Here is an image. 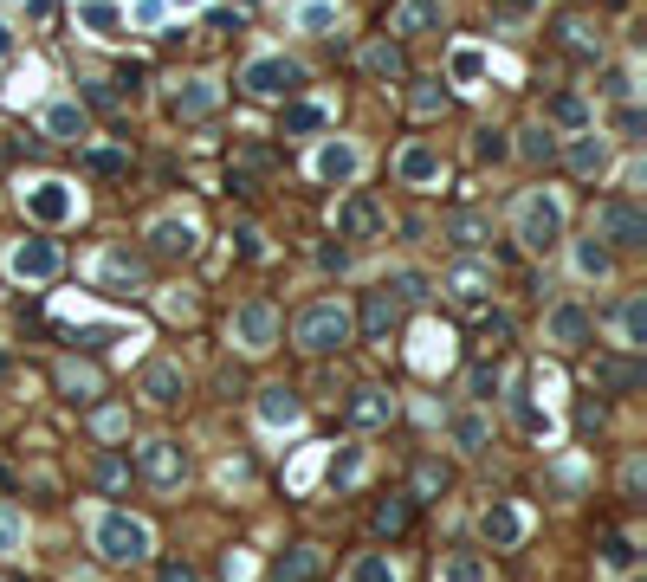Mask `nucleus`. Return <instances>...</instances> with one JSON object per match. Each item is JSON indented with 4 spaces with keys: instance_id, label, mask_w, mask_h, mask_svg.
Segmentation results:
<instances>
[{
    "instance_id": "39448f33",
    "label": "nucleus",
    "mask_w": 647,
    "mask_h": 582,
    "mask_svg": "<svg viewBox=\"0 0 647 582\" xmlns=\"http://www.w3.org/2000/svg\"><path fill=\"white\" fill-rule=\"evenodd\" d=\"M240 85L253 91V97H292L298 85H305V65L285 59V52H266V59H253L240 72Z\"/></svg>"
},
{
    "instance_id": "aec40b11",
    "label": "nucleus",
    "mask_w": 647,
    "mask_h": 582,
    "mask_svg": "<svg viewBox=\"0 0 647 582\" xmlns=\"http://www.w3.org/2000/svg\"><path fill=\"white\" fill-rule=\"evenodd\" d=\"M318 570H324V557H318V550H311V544H298V550H285V557L279 563H272V582H318Z\"/></svg>"
},
{
    "instance_id": "c9c22d12",
    "label": "nucleus",
    "mask_w": 647,
    "mask_h": 582,
    "mask_svg": "<svg viewBox=\"0 0 647 582\" xmlns=\"http://www.w3.org/2000/svg\"><path fill=\"white\" fill-rule=\"evenodd\" d=\"M324 123H330L324 104H292L285 110V136H311V130H324Z\"/></svg>"
},
{
    "instance_id": "052dcab7",
    "label": "nucleus",
    "mask_w": 647,
    "mask_h": 582,
    "mask_svg": "<svg viewBox=\"0 0 647 582\" xmlns=\"http://www.w3.org/2000/svg\"><path fill=\"white\" fill-rule=\"evenodd\" d=\"M641 130H647L641 110H622V136H628V143H641Z\"/></svg>"
},
{
    "instance_id": "a211bd4d",
    "label": "nucleus",
    "mask_w": 647,
    "mask_h": 582,
    "mask_svg": "<svg viewBox=\"0 0 647 582\" xmlns=\"http://www.w3.org/2000/svg\"><path fill=\"white\" fill-rule=\"evenodd\" d=\"M447 291H453V298L466 304V311H486V291H492V272H486V266H473V259H466V266H453V272H447Z\"/></svg>"
},
{
    "instance_id": "5701e85b",
    "label": "nucleus",
    "mask_w": 647,
    "mask_h": 582,
    "mask_svg": "<svg viewBox=\"0 0 647 582\" xmlns=\"http://www.w3.org/2000/svg\"><path fill=\"white\" fill-rule=\"evenodd\" d=\"M602 169H609V143H602L596 130H583L570 143V175H583V182H589V175H602Z\"/></svg>"
},
{
    "instance_id": "7ed1b4c3",
    "label": "nucleus",
    "mask_w": 647,
    "mask_h": 582,
    "mask_svg": "<svg viewBox=\"0 0 647 582\" xmlns=\"http://www.w3.org/2000/svg\"><path fill=\"white\" fill-rule=\"evenodd\" d=\"M518 246L525 253H557L563 246V207L550 194H525L518 201Z\"/></svg>"
},
{
    "instance_id": "bb28decb",
    "label": "nucleus",
    "mask_w": 647,
    "mask_h": 582,
    "mask_svg": "<svg viewBox=\"0 0 647 582\" xmlns=\"http://www.w3.org/2000/svg\"><path fill=\"white\" fill-rule=\"evenodd\" d=\"M214 97H220V91L208 85V78H188V85L175 91V104H169V110H175L182 123H195V117H208V110H214Z\"/></svg>"
},
{
    "instance_id": "ddd939ff",
    "label": "nucleus",
    "mask_w": 647,
    "mask_h": 582,
    "mask_svg": "<svg viewBox=\"0 0 647 582\" xmlns=\"http://www.w3.org/2000/svg\"><path fill=\"white\" fill-rule=\"evenodd\" d=\"M395 175H402V188H434L440 182V149L402 143V149H395Z\"/></svg>"
},
{
    "instance_id": "4468645a",
    "label": "nucleus",
    "mask_w": 647,
    "mask_h": 582,
    "mask_svg": "<svg viewBox=\"0 0 647 582\" xmlns=\"http://www.w3.org/2000/svg\"><path fill=\"white\" fill-rule=\"evenodd\" d=\"M253 408H259V421H266V427H298V421H305V401H298V388H285V382H266Z\"/></svg>"
},
{
    "instance_id": "473e14b6",
    "label": "nucleus",
    "mask_w": 647,
    "mask_h": 582,
    "mask_svg": "<svg viewBox=\"0 0 647 582\" xmlns=\"http://www.w3.org/2000/svg\"><path fill=\"white\" fill-rule=\"evenodd\" d=\"M647 343V298L635 291V298L622 304V350H641Z\"/></svg>"
},
{
    "instance_id": "0e129e2a",
    "label": "nucleus",
    "mask_w": 647,
    "mask_h": 582,
    "mask_svg": "<svg viewBox=\"0 0 647 582\" xmlns=\"http://www.w3.org/2000/svg\"><path fill=\"white\" fill-rule=\"evenodd\" d=\"M505 7H512V13H531V7H538V0H505Z\"/></svg>"
},
{
    "instance_id": "9d476101",
    "label": "nucleus",
    "mask_w": 647,
    "mask_h": 582,
    "mask_svg": "<svg viewBox=\"0 0 647 582\" xmlns=\"http://www.w3.org/2000/svg\"><path fill=\"white\" fill-rule=\"evenodd\" d=\"M136 388H143L156 408H175V401L188 395V376H182V363H169V356H156V363H143V376H136Z\"/></svg>"
},
{
    "instance_id": "bf43d9fd",
    "label": "nucleus",
    "mask_w": 647,
    "mask_h": 582,
    "mask_svg": "<svg viewBox=\"0 0 647 582\" xmlns=\"http://www.w3.org/2000/svg\"><path fill=\"white\" fill-rule=\"evenodd\" d=\"M85 26H98V33H110V26H117V7H104V0H98V7H85Z\"/></svg>"
},
{
    "instance_id": "79ce46f5",
    "label": "nucleus",
    "mask_w": 647,
    "mask_h": 582,
    "mask_svg": "<svg viewBox=\"0 0 647 582\" xmlns=\"http://www.w3.org/2000/svg\"><path fill=\"white\" fill-rule=\"evenodd\" d=\"M395 304H421V298H428V279H421V272H395Z\"/></svg>"
},
{
    "instance_id": "680f3d73",
    "label": "nucleus",
    "mask_w": 647,
    "mask_h": 582,
    "mask_svg": "<svg viewBox=\"0 0 647 582\" xmlns=\"http://www.w3.org/2000/svg\"><path fill=\"white\" fill-rule=\"evenodd\" d=\"M318 266H324V272H343V266H350V253H343V246H324Z\"/></svg>"
},
{
    "instance_id": "72a5a7b5",
    "label": "nucleus",
    "mask_w": 647,
    "mask_h": 582,
    "mask_svg": "<svg viewBox=\"0 0 647 582\" xmlns=\"http://www.w3.org/2000/svg\"><path fill=\"white\" fill-rule=\"evenodd\" d=\"M91 479H98L104 492H123V485H130V460H123V453H98V460H91Z\"/></svg>"
},
{
    "instance_id": "423d86ee",
    "label": "nucleus",
    "mask_w": 647,
    "mask_h": 582,
    "mask_svg": "<svg viewBox=\"0 0 647 582\" xmlns=\"http://www.w3.org/2000/svg\"><path fill=\"white\" fill-rule=\"evenodd\" d=\"M59 266H65V253L52 240H13V253H7V272H13V279H26V285L59 279Z\"/></svg>"
},
{
    "instance_id": "6e6552de",
    "label": "nucleus",
    "mask_w": 647,
    "mask_h": 582,
    "mask_svg": "<svg viewBox=\"0 0 647 582\" xmlns=\"http://www.w3.org/2000/svg\"><path fill=\"white\" fill-rule=\"evenodd\" d=\"M136 473H143L149 485H162V492H169V485H182V479H188V453L175 447V440H149L143 460H136Z\"/></svg>"
},
{
    "instance_id": "de8ad7c7",
    "label": "nucleus",
    "mask_w": 647,
    "mask_h": 582,
    "mask_svg": "<svg viewBox=\"0 0 647 582\" xmlns=\"http://www.w3.org/2000/svg\"><path fill=\"white\" fill-rule=\"evenodd\" d=\"M602 563L609 570H635V544L628 537H602Z\"/></svg>"
},
{
    "instance_id": "a19ab883",
    "label": "nucleus",
    "mask_w": 647,
    "mask_h": 582,
    "mask_svg": "<svg viewBox=\"0 0 647 582\" xmlns=\"http://www.w3.org/2000/svg\"><path fill=\"white\" fill-rule=\"evenodd\" d=\"M415 492H421V498L447 492V466H440V460H421V466H415Z\"/></svg>"
},
{
    "instance_id": "4d7b16f0",
    "label": "nucleus",
    "mask_w": 647,
    "mask_h": 582,
    "mask_svg": "<svg viewBox=\"0 0 647 582\" xmlns=\"http://www.w3.org/2000/svg\"><path fill=\"white\" fill-rule=\"evenodd\" d=\"M473 149H479V162H505V136H499V130H479Z\"/></svg>"
},
{
    "instance_id": "f3484780",
    "label": "nucleus",
    "mask_w": 647,
    "mask_h": 582,
    "mask_svg": "<svg viewBox=\"0 0 647 582\" xmlns=\"http://www.w3.org/2000/svg\"><path fill=\"white\" fill-rule=\"evenodd\" d=\"M395 421V395L389 388H356L350 395V427H389Z\"/></svg>"
},
{
    "instance_id": "4c0bfd02",
    "label": "nucleus",
    "mask_w": 647,
    "mask_h": 582,
    "mask_svg": "<svg viewBox=\"0 0 647 582\" xmlns=\"http://www.w3.org/2000/svg\"><path fill=\"white\" fill-rule=\"evenodd\" d=\"M447 240L460 246V253H479V246H486V220H479V214H460V220L447 227Z\"/></svg>"
},
{
    "instance_id": "603ef678",
    "label": "nucleus",
    "mask_w": 647,
    "mask_h": 582,
    "mask_svg": "<svg viewBox=\"0 0 647 582\" xmlns=\"http://www.w3.org/2000/svg\"><path fill=\"white\" fill-rule=\"evenodd\" d=\"M518 149H525V162H550V156H557L550 130H525V143H518Z\"/></svg>"
},
{
    "instance_id": "4be33fe9",
    "label": "nucleus",
    "mask_w": 647,
    "mask_h": 582,
    "mask_svg": "<svg viewBox=\"0 0 647 582\" xmlns=\"http://www.w3.org/2000/svg\"><path fill=\"white\" fill-rule=\"evenodd\" d=\"M363 72H369V78H382V85H389V78H408L402 46H395V39H376V46H363Z\"/></svg>"
},
{
    "instance_id": "2eb2a0df",
    "label": "nucleus",
    "mask_w": 647,
    "mask_h": 582,
    "mask_svg": "<svg viewBox=\"0 0 647 582\" xmlns=\"http://www.w3.org/2000/svg\"><path fill=\"white\" fill-rule=\"evenodd\" d=\"M201 246V233L188 227V220H156V227H149V253L156 259H188Z\"/></svg>"
},
{
    "instance_id": "b1692460",
    "label": "nucleus",
    "mask_w": 647,
    "mask_h": 582,
    "mask_svg": "<svg viewBox=\"0 0 647 582\" xmlns=\"http://www.w3.org/2000/svg\"><path fill=\"white\" fill-rule=\"evenodd\" d=\"M428 26H440V0H402V7H395V20H389V33L415 39V33H428Z\"/></svg>"
},
{
    "instance_id": "69168bd1",
    "label": "nucleus",
    "mask_w": 647,
    "mask_h": 582,
    "mask_svg": "<svg viewBox=\"0 0 647 582\" xmlns=\"http://www.w3.org/2000/svg\"><path fill=\"white\" fill-rule=\"evenodd\" d=\"M7 369H13V363H7V350H0V382H7Z\"/></svg>"
},
{
    "instance_id": "e433bc0d",
    "label": "nucleus",
    "mask_w": 647,
    "mask_h": 582,
    "mask_svg": "<svg viewBox=\"0 0 647 582\" xmlns=\"http://www.w3.org/2000/svg\"><path fill=\"white\" fill-rule=\"evenodd\" d=\"M20 537H26L20 505H13V498H0V557H13V550H20Z\"/></svg>"
},
{
    "instance_id": "c85d7f7f",
    "label": "nucleus",
    "mask_w": 647,
    "mask_h": 582,
    "mask_svg": "<svg viewBox=\"0 0 647 582\" xmlns=\"http://www.w3.org/2000/svg\"><path fill=\"white\" fill-rule=\"evenodd\" d=\"M369 524H376V537H402L408 524H415V498H382V505L369 511Z\"/></svg>"
},
{
    "instance_id": "3c124183",
    "label": "nucleus",
    "mask_w": 647,
    "mask_h": 582,
    "mask_svg": "<svg viewBox=\"0 0 647 582\" xmlns=\"http://www.w3.org/2000/svg\"><path fill=\"white\" fill-rule=\"evenodd\" d=\"M557 33H563V46H570V52H583V59L596 52V39H589V26H583V20H557Z\"/></svg>"
},
{
    "instance_id": "49530a36",
    "label": "nucleus",
    "mask_w": 647,
    "mask_h": 582,
    "mask_svg": "<svg viewBox=\"0 0 647 582\" xmlns=\"http://www.w3.org/2000/svg\"><path fill=\"white\" fill-rule=\"evenodd\" d=\"M356 473H363V460H356V447H343L337 460H330V485L343 492V485H356Z\"/></svg>"
},
{
    "instance_id": "c756f323",
    "label": "nucleus",
    "mask_w": 647,
    "mask_h": 582,
    "mask_svg": "<svg viewBox=\"0 0 647 582\" xmlns=\"http://www.w3.org/2000/svg\"><path fill=\"white\" fill-rule=\"evenodd\" d=\"M486 440H492V421L479 408L453 414V447H460V453H486Z\"/></svg>"
},
{
    "instance_id": "5fc2aeb1",
    "label": "nucleus",
    "mask_w": 647,
    "mask_h": 582,
    "mask_svg": "<svg viewBox=\"0 0 647 582\" xmlns=\"http://www.w3.org/2000/svg\"><path fill=\"white\" fill-rule=\"evenodd\" d=\"M550 117H557V123H583L589 110H583V97H570V91H563L557 104H550Z\"/></svg>"
},
{
    "instance_id": "ea45409f",
    "label": "nucleus",
    "mask_w": 647,
    "mask_h": 582,
    "mask_svg": "<svg viewBox=\"0 0 647 582\" xmlns=\"http://www.w3.org/2000/svg\"><path fill=\"white\" fill-rule=\"evenodd\" d=\"M479 72H486V52H479V46H460V52H453V85H473Z\"/></svg>"
},
{
    "instance_id": "20e7f679",
    "label": "nucleus",
    "mask_w": 647,
    "mask_h": 582,
    "mask_svg": "<svg viewBox=\"0 0 647 582\" xmlns=\"http://www.w3.org/2000/svg\"><path fill=\"white\" fill-rule=\"evenodd\" d=\"M233 343H240L246 356H266L272 343H279V311H272L266 298H246V304H233Z\"/></svg>"
},
{
    "instance_id": "37998d69",
    "label": "nucleus",
    "mask_w": 647,
    "mask_h": 582,
    "mask_svg": "<svg viewBox=\"0 0 647 582\" xmlns=\"http://www.w3.org/2000/svg\"><path fill=\"white\" fill-rule=\"evenodd\" d=\"M466 395H473V401H492V395H499V369H492V363H479L473 376H466Z\"/></svg>"
},
{
    "instance_id": "58836bf2",
    "label": "nucleus",
    "mask_w": 647,
    "mask_h": 582,
    "mask_svg": "<svg viewBox=\"0 0 647 582\" xmlns=\"http://www.w3.org/2000/svg\"><path fill=\"white\" fill-rule=\"evenodd\" d=\"M350 582H402V576H395L389 557H356L350 563Z\"/></svg>"
},
{
    "instance_id": "864d4df0",
    "label": "nucleus",
    "mask_w": 647,
    "mask_h": 582,
    "mask_svg": "<svg viewBox=\"0 0 647 582\" xmlns=\"http://www.w3.org/2000/svg\"><path fill=\"white\" fill-rule=\"evenodd\" d=\"M641 485H647V460L635 453V460L622 466V498H641Z\"/></svg>"
},
{
    "instance_id": "13d9d810",
    "label": "nucleus",
    "mask_w": 647,
    "mask_h": 582,
    "mask_svg": "<svg viewBox=\"0 0 647 582\" xmlns=\"http://www.w3.org/2000/svg\"><path fill=\"white\" fill-rule=\"evenodd\" d=\"M486 343H492V350H499V343H512V317H505V311L486 317Z\"/></svg>"
},
{
    "instance_id": "0eeeda50",
    "label": "nucleus",
    "mask_w": 647,
    "mask_h": 582,
    "mask_svg": "<svg viewBox=\"0 0 647 582\" xmlns=\"http://www.w3.org/2000/svg\"><path fill=\"white\" fill-rule=\"evenodd\" d=\"M596 233L615 240V246H647V220H641L635 201H602L596 207Z\"/></svg>"
},
{
    "instance_id": "e2e57ef3",
    "label": "nucleus",
    "mask_w": 647,
    "mask_h": 582,
    "mask_svg": "<svg viewBox=\"0 0 647 582\" xmlns=\"http://www.w3.org/2000/svg\"><path fill=\"white\" fill-rule=\"evenodd\" d=\"M233 240H240V259H253V253H259V227H240Z\"/></svg>"
},
{
    "instance_id": "a878e982",
    "label": "nucleus",
    "mask_w": 647,
    "mask_h": 582,
    "mask_svg": "<svg viewBox=\"0 0 647 582\" xmlns=\"http://www.w3.org/2000/svg\"><path fill=\"white\" fill-rule=\"evenodd\" d=\"M39 130H46L52 143H78V136H85L91 123H85V110H78V104H52L46 117H39Z\"/></svg>"
},
{
    "instance_id": "a18cd8bd",
    "label": "nucleus",
    "mask_w": 647,
    "mask_h": 582,
    "mask_svg": "<svg viewBox=\"0 0 647 582\" xmlns=\"http://www.w3.org/2000/svg\"><path fill=\"white\" fill-rule=\"evenodd\" d=\"M91 427H98L104 440H117L123 427H130V414H123V408H110V401H104V408H91Z\"/></svg>"
},
{
    "instance_id": "c03bdc74",
    "label": "nucleus",
    "mask_w": 647,
    "mask_h": 582,
    "mask_svg": "<svg viewBox=\"0 0 647 582\" xmlns=\"http://www.w3.org/2000/svg\"><path fill=\"white\" fill-rule=\"evenodd\" d=\"M59 382L72 388L78 401H91V395H98V376H91V369H78V363H65V369H59Z\"/></svg>"
},
{
    "instance_id": "dca6fc26",
    "label": "nucleus",
    "mask_w": 647,
    "mask_h": 582,
    "mask_svg": "<svg viewBox=\"0 0 647 582\" xmlns=\"http://www.w3.org/2000/svg\"><path fill=\"white\" fill-rule=\"evenodd\" d=\"M479 537H486L492 550H512L518 537H525V511L518 505H492L486 518H479Z\"/></svg>"
},
{
    "instance_id": "f8f14e48",
    "label": "nucleus",
    "mask_w": 647,
    "mask_h": 582,
    "mask_svg": "<svg viewBox=\"0 0 647 582\" xmlns=\"http://www.w3.org/2000/svg\"><path fill=\"white\" fill-rule=\"evenodd\" d=\"M337 233H343V240H369V233H382V201L356 188L350 201L337 207Z\"/></svg>"
},
{
    "instance_id": "7c9ffc66",
    "label": "nucleus",
    "mask_w": 647,
    "mask_h": 582,
    "mask_svg": "<svg viewBox=\"0 0 647 582\" xmlns=\"http://www.w3.org/2000/svg\"><path fill=\"white\" fill-rule=\"evenodd\" d=\"M641 376H647V369H641V363H622V356H602V363H596V382L609 388V395H628V388H641Z\"/></svg>"
},
{
    "instance_id": "338daca9",
    "label": "nucleus",
    "mask_w": 647,
    "mask_h": 582,
    "mask_svg": "<svg viewBox=\"0 0 647 582\" xmlns=\"http://www.w3.org/2000/svg\"><path fill=\"white\" fill-rule=\"evenodd\" d=\"M628 582H647V576H628Z\"/></svg>"
},
{
    "instance_id": "393cba45",
    "label": "nucleus",
    "mask_w": 647,
    "mask_h": 582,
    "mask_svg": "<svg viewBox=\"0 0 647 582\" xmlns=\"http://www.w3.org/2000/svg\"><path fill=\"white\" fill-rule=\"evenodd\" d=\"M104 291H117V298L143 291V259H130V253H104Z\"/></svg>"
},
{
    "instance_id": "2f4dec72",
    "label": "nucleus",
    "mask_w": 647,
    "mask_h": 582,
    "mask_svg": "<svg viewBox=\"0 0 647 582\" xmlns=\"http://www.w3.org/2000/svg\"><path fill=\"white\" fill-rule=\"evenodd\" d=\"M408 110H415V117H440V110H447V85H440V78H415V85H408Z\"/></svg>"
},
{
    "instance_id": "09e8293b",
    "label": "nucleus",
    "mask_w": 647,
    "mask_h": 582,
    "mask_svg": "<svg viewBox=\"0 0 647 582\" xmlns=\"http://www.w3.org/2000/svg\"><path fill=\"white\" fill-rule=\"evenodd\" d=\"M91 169H98V175H123V169H130V149H91Z\"/></svg>"
},
{
    "instance_id": "1a4fd4ad",
    "label": "nucleus",
    "mask_w": 647,
    "mask_h": 582,
    "mask_svg": "<svg viewBox=\"0 0 647 582\" xmlns=\"http://www.w3.org/2000/svg\"><path fill=\"white\" fill-rule=\"evenodd\" d=\"M20 201H26V214L39 220V227H59V220H72V188L65 182H33V188H20Z\"/></svg>"
},
{
    "instance_id": "9b49d317",
    "label": "nucleus",
    "mask_w": 647,
    "mask_h": 582,
    "mask_svg": "<svg viewBox=\"0 0 647 582\" xmlns=\"http://www.w3.org/2000/svg\"><path fill=\"white\" fill-rule=\"evenodd\" d=\"M356 324H363V337H369V343H389V337H395V324H402V304H395V291H389V285L363 291V317H356Z\"/></svg>"
},
{
    "instance_id": "cd10ccee",
    "label": "nucleus",
    "mask_w": 647,
    "mask_h": 582,
    "mask_svg": "<svg viewBox=\"0 0 647 582\" xmlns=\"http://www.w3.org/2000/svg\"><path fill=\"white\" fill-rule=\"evenodd\" d=\"M356 169H363L356 143H324V149H318V175H324V182H350Z\"/></svg>"
},
{
    "instance_id": "f03ea898",
    "label": "nucleus",
    "mask_w": 647,
    "mask_h": 582,
    "mask_svg": "<svg viewBox=\"0 0 647 582\" xmlns=\"http://www.w3.org/2000/svg\"><path fill=\"white\" fill-rule=\"evenodd\" d=\"M91 544H98L104 563H149L156 537H149V524L130 518V511H98V518H91Z\"/></svg>"
},
{
    "instance_id": "f257e3e1",
    "label": "nucleus",
    "mask_w": 647,
    "mask_h": 582,
    "mask_svg": "<svg viewBox=\"0 0 647 582\" xmlns=\"http://www.w3.org/2000/svg\"><path fill=\"white\" fill-rule=\"evenodd\" d=\"M292 337H298V350H311V356H330V350H343V343L356 337V317H350V304H337V298H318V304H305V311H298Z\"/></svg>"
},
{
    "instance_id": "6e6d98bb",
    "label": "nucleus",
    "mask_w": 647,
    "mask_h": 582,
    "mask_svg": "<svg viewBox=\"0 0 647 582\" xmlns=\"http://www.w3.org/2000/svg\"><path fill=\"white\" fill-rule=\"evenodd\" d=\"M156 582H201V570H195V563H188V557H169V563H162V576Z\"/></svg>"
},
{
    "instance_id": "6ab92c4d",
    "label": "nucleus",
    "mask_w": 647,
    "mask_h": 582,
    "mask_svg": "<svg viewBox=\"0 0 647 582\" xmlns=\"http://www.w3.org/2000/svg\"><path fill=\"white\" fill-rule=\"evenodd\" d=\"M550 343H557V350H583L589 343V311L583 304H557V311H550Z\"/></svg>"
},
{
    "instance_id": "412c9836",
    "label": "nucleus",
    "mask_w": 647,
    "mask_h": 582,
    "mask_svg": "<svg viewBox=\"0 0 647 582\" xmlns=\"http://www.w3.org/2000/svg\"><path fill=\"white\" fill-rule=\"evenodd\" d=\"M434 582H492V570H486V557H479V550H447V557H440V570H434Z\"/></svg>"
},
{
    "instance_id": "8fccbe9b",
    "label": "nucleus",
    "mask_w": 647,
    "mask_h": 582,
    "mask_svg": "<svg viewBox=\"0 0 647 582\" xmlns=\"http://www.w3.org/2000/svg\"><path fill=\"white\" fill-rule=\"evenodd\" d=\"M298 26H305V33H324V26H337V7L311 0V7H298Z\"/></svg>"
},
{
    "instance_id": "f704fd0d",
    "label": "nucleus",
    "mask_w": 647,
    "mask_h": 582,
    "mask_svg": "<svg viewBox=\"0 0 647 582\" xmlns=\"http://www.w3.org/2000/svg\"><path fill=\"white\" fill-rule=\"evenodd\" d=\"M576 272H583V279H609V272H615L609 246H596V240H576Z\"/></svg>"
}]
</instances>
